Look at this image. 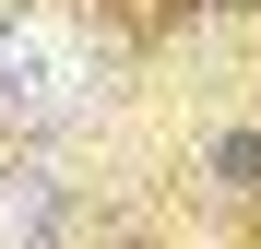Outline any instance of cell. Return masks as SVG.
I'll return each instance as SVG.
<instances>
[{
    "label": "cell",
    "instance_id": "cell-2",
    "mask_svg": "<svg viewBox=\"0 0 261 249\" xmlns=\"http://www.w3.org/2000/svg\"><path fill=\"white\" fill-rule=\"evenodd\" d=\"M48 214H60V178H48V166H24V178H0V249L48 237Z\"/></svg>",
    "mask_w": 261,
    "mask_h": 249
},
{
    "label": "cell",
    "instance_id": "cell-1",
    "mask_svg": "<svg viewBox=\"0 0 261 249\" xmlns=\"http://www.w3.org/2000/svg\"><path fill=\"white\" fill-rule=\"evenodd\" d=\"M107 83V24H83L71 0L0 12V119H83Z\"/></svg>",
    "mask_w": 261,
    "mask_h": 249
}]
</instances>
